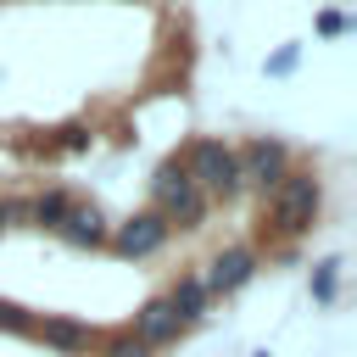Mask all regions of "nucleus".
I'll return each mask as SVG.
<instances>
[{
	"label": "nucleus",
	"mask_w": 357,
	"mask_h": 357,
	"mask_svg": "<svg viewBox=\"0 0 357 357\" xmlns=\"http://www.w3.org/2000/svg\"><path fill=\"white\" fill-rule=\"evenodd\" d=\"M318 212H324V184H318V173H284V178L268 190L262 223H268L279 240H296V234H307V229L318 223Z\"/></svg>",
	"instance_id": "obj_1"
},
{
	"label": "nucleus",
	"mask_w": 357,
	"mask_h": 357,
	"mask_svg": "<svg viewBox=\"0 0 357 357\" xmlns=\"http://www.w3.org/2000/svg\"><path fill=\"white\" fill-rule=\"evenodd\" d=\"M335 273H340V262H335V257L312 268V296H318V301H335Z\"/></svg>",
	"instance_id": "obj_12"
},
{
	"label": "nucleus",
	"mask_w": 357,
	"mask_h": 357,
	"mask_svg": "<svg viewBox=\"0 0 357 357\" xmlns=\"http://www.w3.org/2000/svg\"><path fill=\"white\" fill-rule=\"evenodd\" d=\"M6 218H11V212H6V201H0V229H6Z\"/></svg>",
	"instance_id": "obj_18"
},
{
	"label": "nucleus",
	"mask_w": 357,
	"mask_h": 357,
	"mask_svg": "<svg viewBox=\"0 0 357 357\" xmlns=\"http://www.w3.org/2000/svg\"><path fill=\"white\" fill-rule=\"evenodd\" d=\"M206 284H201V273H184V279H173V290H167V307L184 318V324H195L201 312H206Z\"/></svg>",
	"instance_id": "obj_9"
},
{
	"label": "nucleus",
	"mask_w": 357,
	"mask_h": 357,
	"mask_svg": "<svg viewBox=\"0 0 357 357\" xmlns=\"http://www.w3.org/2000/svg\"><path fill=\"white\" fill-rule=\"evenodd\" d=\"M106 357H151V346H139L134 335H123V340H112V351Z\"/></svg>",
	"instance_id": "obj_14"
},
{
	"label": "nucleus",
	"mask_w": 357,
	"mask_h": 357,
	"mask_svg": "<svg viewBox=\"0 0 357 357\" xmlns=\"http://www.w3.org/2000/svg\"><path fill=\"white\" fill-rule=\"evenodd\" d=\"M290 67H296V45H290V50H279V56L268 61V73H290Z\"/></svg>",
	"instance_id": "obj_17"
},
{
	"label": "nucleus",
	"mask_w": 357,
	"mask_h": 357,
	"mask_svg": "<svg viewBox=\"0 0 357 357\" xmlns=\"http://www.w3.org/2000/svg\"><path fill=\"white\" fill-rule=\"evenodd\" d=\"M234 167H240V190L251 184V190L268 195L290 173V151H284V139H251L245 151H234Z\"/></svg>",
	"instance_id": "obj_4"
},
{
	"label": "nucleus",
	"mask_w": 357,
	"mask_h": 357,
	"mask_svg": "<svg viewBox=\"0 0 357 357\" xmlns=\"http://www.w3.org/2000/svg\"><path fill=\"white\" fill-rule=\"evenodd\" d=\"M251 273H257V251H251V245H229V251H218V257L206 262L201 284H206V296H234Z\"/></svg>",
	"instance_id": "obj_6"
},
{
	"label": "nucleus",
	"mask_w": 357,
	"mask_h": 357,
	"mask_svg": "<svg viewBox=\"0 0 357 357\" xmlns=\"http://www.w3.org/2000/svg\"><path fill=\"white\" fill-rule=\"evenodd\" d=\"M184 335V318L167 307V296H151L139 312H134V340L139 346H173Z\"/></svg>",
	"instance_id": "obj_7"
},
{
	"label": "nucleus",
	"mask_w": 357,
	"mask_h": 357,
	"mask_svg": "<svg viewBox=\"0 0 357 357\" xmlns=\"http://www.w3.org/2000/svg\"><path fill=\"white\" fill-rule=\"evenodd\" d=\"M178 167L190 173V184H195L206 201H212V195H218V201L240 195V167H234V151H229L223 139H195Z\"/></svg>",
	"instance_id": "obj_3"
},
{
	"label": "nucleus",
	"mask_w": 357,
	"mask_h": 357,
	"mask_svg": "<svg viewBox=\"0 0 357 357\" xmlns=\"http://www.w3.org/2000/svg\"><path fill=\"white\" fill-rule=\"evenodd\" d=\"M151 212L173 229H201V218H206V195L190 184V173L178 167V162H167V167H156V178H151Z\"/></svg>",
	"instance_id": "obj_2"
},
{
	"label": "nucleus",
	"mask_w": 357,
	"mask_h": 357,
	"mask_svg": "<svg viewBox=\"0 0 357 357\" xmlns=\"http://www.w3.org/2000/svg\"><path fill=\"white\" fill-rule=\"evenodd\" d=\"M167 234H173V229H167L156 212H134V218H128V223H117V234H106V240H112V251H117V257L139 262V257H156V251L167 245Z\"/></svg>",
	"instance_id": "obj_5"
},
{
	"label": "nucleus",
	"mask_w": 357,
	"mask_h": 357,
	"mask_svg": "<svg viewBox=\"0 0 357 357\" xmlns=\"http://www.w3.org/2000/svg\"><path fill=\"white\" fill-rule=\"evenodd\" d=\"M33 335L61 346V351H84L89 346V324H78V318H33Z\"/></svg>",
	"instance_id": "obj_10"
},
{
	"label": "nucleus",
	"mask_w": 357,
	"mask_h": 357,
	"mask_svg": "<svg viewBox=\"0 0 357 357\" xmlns=\"http://www.w3.org/2000/svg\"><path fill=\"white\" fill-rule=\"evenodd\" d=\"M0 329H17V335H33V318H28L22 307H11V301H0Z\"/></svg>",
	"instance_id": "obj_13"
},
{
	"label": "nucleus",
	"mask_w": 357,
	"mask_h": 357,
	"mask_svg": "<svg viewBox=\"0 0 357 357\" xmlns=\"http://www.w3.org/2000/svg\"><path fill=\"white\" fill-rule=\"evenodd\" d=\"M318 33H324V39L346 33V17H340V11H324V17H318Z\"/></svg>",
	"instance_id": "obj_15"
},
{
	"label": "nucleus",
	"mask_w": 357,
	"mask_h": 357,
	"mask_svg": "<svg viewBox=\"0 0 357 357\" xmlns=\"http://www.w3.org/2000/svg\"><path fill=\"white\" fill-rule=\"evenodd\" d=\"M67 206H73V195H67V190H45V195H39L28 212H33V223H39V229H61Z\"/></svg>",
	"instance_id": "obj_11"
},
{
	"label": "nucleus",
	"mask_w": 357,
	"mask_h": 357,
	"mask_svg": "<svg viewBox=\"0 0 357 357\" xmlns=\"http://www.w3.org/2000/svg\"><path fill=\"white\" fill-rule=\"evenodd\" d=\"M67 245H106V218H100V206H67V218H61V229H56Z\"/></svg>",
	"instance_id": "obj_8"
},
{
	"label": "nucleus",
	"mask_w": 357,
	"mask_h": 357,
	"mask_svg": "<svg viewBox=\"0 0 357 357\" xmlns=\"http://www.w3.org/2000/svg\"><path fill=\"white\" fill-rule=\"evenodd\" d=\"M61 145H67V151H84V145H89V128H78V123L61 128Z\"/></svg>",
	"instance_id": "obj_16"
}]
</instances>
